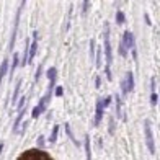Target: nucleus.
<instances>
[{"instance_id": "obj_1", "label": "nucleus", "mask_w": 160, "mask_h": 160, "mask_svg": "<svg viewBox=\"0 0 160 160\" xmlns=\"http://www.w3.org/2000/svg\"><path fill=\"white\" fill-rule=\"evenodd\" d=\"M25 3L26 0H21L17 8V15H15V23H13V30H11V34H10V43H8V51H13L15 47V41H17V33H18V26H20V18H21V13H23V8H25Z\"/></svg>"}, {"instance_id": "obj_2", "label": "nucleus", "mask_w": 160, "mask_h": 160, "mask_svg": "<svg viewBox=\"0 0 160 160\" xmlns=\"http://www.w3.org/2000/svg\"><path fill=\"white\" fill-rule=\"evenodd\" d=\"M103 38H105V46H103V51H105V57H106V66L111 67L113 64V51H111V39H110V25L105 23V30H103Z\"/></svg>"}, {"instance_id": "obj_3", "label": "nucleus", "mask_w": 160, "mask_h": 160, "mask_svg": "<svg viewBox=\"0 0 160 160\" xmlns=\"http://www.w3.org/2000/svg\"><path fill=\"white\" fill-rule=\"evenodd\" d=\"M144 134H146V144H147V149L152 155L155 154V139H154V133H152V126L150 121L146 119L144 121Z\"/></svg>"}, {"instance_id": "obj_4", "label": "nucleus", "mask_w": 160, "mask_h": 160, "mask_svg": "<svg viewBox=\"0 0 160 160\" xmlns=\"http://www.w3.org/2000/svg\"><path fill=\"white\" fill-rule=\"evenodd\" d=\"M20 158L25 160V158H51V155L47 154L44 149H30L26 152H23L21 155H20Z\"/></svg>"}, {"instance_id": "obj_5", "label": "nucleus", "mask_w": 160, "mask_h": 160, "mask_svg": "<svg viewBox=\"0 0 160 160\" xmlns=\"http://www.w3.org/2000/svg\"><path fill=\"white\" fill-rule=\"evenodd\" d=\"M134 90V74L133 72H126L124 78L121 80V93L123 95H127Z\"/></svg>"}, {"instance_id": "obj_6", "label": "nucleus", "mask_w": 160, "mask_h": 160, "mask_svg": "<svg viewBox=\"0 0 160 160\" xmlns=\"http://www.w3.org/2000/svg\"><path fill=\"white\" fill-rule=\"evenodd\" d=\"M103 114H105V106L101 103V98L97 100V105H95V118H93V126H98L103 119Z\"/></svg>"}, {"instance_id": "obj_7", "label": "nucleus", "mask_w": 160, "mask_h": 160, "mask_svg": "<svg viewBox=\"0 0 160 160\" xmlns=\"http://www.w3.org/2000/svg\"><path fill=\"white\" fill-rule=\"evenodd\" d=\"M17 67H20V56L18 53H13V56H11V66L8 67V80H13V74L17 72Z\"/></svg>"}, {"instance_id": "obj_8", "label": "nucleus", "mask_w": 160, "mask_h": 160, "mask_svg": "<svg viewBox=\"0 0 160 160\" xmlns=\"http://www.w3.org/2000/svg\"><path fill=\"white\" fill-rule=\"evenodd\" d=\"M123 38H124V41H126V46H127V49H134L136 47V38H134V34L131 33L129 30H126L124 33H123Z\"/></svg>"}, {"instance_id": "obj_9", "label": "nucleus", "mask_w": 160, "mask_h": 160, "mask_svg": "<svg viewBox=\"0 0 160 160\" xmlns=\"http://www.w3.org/2000/svg\"><path fill=\"white\" fill-rule=\"evenodd\" d=\"M28 111V106L25 105L21 108V110L18 111V116H17V119H15V124H13V133H18V127H20V123L23 121V118H25V113Z\"/></svg>"}, {"instance_id": "obj_10", "label": "nucleus", "mask_w": 160, "mask_h": 160, "mask_svg": "<svg viewBox=\"0 0 160 160\" xmlns=\"http://www.w3.org/2000/svg\"><path fill=\"white\" fill-rule=\"evenodd\" d=\"M113 100L116 101V118L118 119H124V114H123V101L119 95H114Z\"/></svg>"}, {"instance_id": "obj_11", "label": "nucleus", "mask_w": 160, "mask_h": 160, "mask_svg": "<svg viewBox=\"0 0 160 160\" xmlns=\"http://www.w3.org/2000/svg\"><path fill=\"white\" fill-rule=\"evenodd\" d=\"M8 67H10V61H8V59H3L2 66H0V87H2V80H3V77L8 74Z\"/></svg>"}, {"instance_id": "obj_12", "label": "nucleus", "mask_w": 160, "mask_h": 160, "mask_svg": "<svg viewBox=\"0 0 160 160\" xmlns=\"http://www.w3.org/2000/svg\"><path fill=\"white\" fill-rule=\"evenodd\" d=\"M83 149H85V155H87V158H91V139H90V136L87 134L85 136V139H83Z\"/></svg>"}, {"instance_id": "obj_13", "label": "nucleus", "mask_w": 160, "mask_h": 160, "mask_svg": "<svg viewBox=\"0 0 160 160\" xmlns=\"http://www.w3.org/2000/svg\"><path fill=\"white\" fill-rule=\"evenodd\" d=\"M21 83H23V80L18 78L17 80V85H15V90H13V95H11V105H15V103H17V100H18V97H20V91H21Z\"/></svg>"}, {"instance_id": "obj_14", "label": "nucleus", "mask_w": 160, "mask_h": 160, "mask_svg": "<svg viewBox=\"0 0 160 160\" xmlns=\"http://www.w3.org/2000/svg\"><path fill=\"white\" fill-rule=\"evenodd\" d=\"M118 53H119V56H121V57H127V53H129V49H127L126 41H124V38H123V36H121V41H119Z\"/></svg>"}, {"instance_id": "obj_15", "label": "nucleus", "mask_w": 160, "mask_h": 160, "mask_svg": "<svg viewBox=\"0 0 160 160\" xmlns=\"http://www.w3.org/2000/svg\"><path fill=\"white\" fill-rule=\"evenodd\" d=\"M57 136H59V126L56 124L53 127V131H51V136L47 137V141H49L51 144H56V141H57Z\"/></svg>"}, {"instance_id": "obj_16", "label": "nucleus", "mask_w": 160, "mask_h": 160, "mask_svg": "<svg viewBox=\"0 0 160 160\" xmlns=\"http://www.w3.org/2000/svg\"><path fill=\"white\" fill-rule=\"evenodd\" d=\"M64 127H66V133H67V136H69V139H70V141L75 144V146L78 147V146H80V142L77 141V139H75V136H74V133H72V129H70L69 123H67V124H64Z\"/></svg>"}, {"instance_id": "obj_17", "label": "nucleus", "mask_w": 160, "mask_h": 160, "mask_svg": "<svg viewBox=\"0 0 160 160\" xmlns=\"http://www.w3.org/2000/svg\"><path fill=\"white\" fill-rule=\"evenodd\" d=\"M46 75H47V80H56L57 78V69H56V67H49L46 72Z\"/></svg>"}, {"instance_id": "obj_18", "label": "nucleus", "mask_w": 160, "mask_h": 160, "mask_svg": "<svg viewBox=\"0 0 160 160\" xmlns=\"http://www.w3.org/2000/svg\"><path fill=\"white\" fill-rule=\"evenodd\" d=\"M116 23H118V25H124L126 23V15L123 13L121 10L116 11Z\"/></svg>"}, {"instance_id": "obj_19", "label": "nucleus", "mask_w": 160, "mask_h": 160, "mask_svg": "<svg viewBox=\"0 0 160 160\" xmlns=\"http://www.w3.org/2000/svg\"><path fill=\"white\" fill-rule=\"evenodd\" d=\"M25 105H26V97H18L17 103H15V106H17V111H20Z\"/></svg>"}, {"instance_id": "obj_20", "label": "nucleus", "mask_w": 160, "mask_h": 160, "mask_svg": "<svg viewBox=\"0 0 160 160\" xmlns=\"http://www.w3.org/2000/svg\"><path fill=\"white\" fill-rule=\"evenodd\" d=\"M90 8V0H82V15H87Z\"/></svg>"}, {"instance_id": "obj_21", "label": "nucleus", "mask_w": 160, "mask_h": 160, "mask_svg": "<svg viewBox=\"0 0 160 160\" xmlns=\"http://www.w3.org/2000/svg\"><path fill=\"white\" fill-rule=\"evenodd\" d=\"M41 74H43V64H39L38 69H36V74H34V83L39 82V78H41Z\"/></svg>"}, {"instance_id": "obj_22", "label": "nucleus", "mask_w": 160, "mask_h": 160, "mask_svg": "<svg viewBox=\"0 0 160 160\" xmlns=\"http://www.w3.org/2000/svg\"><path fill=\"white\" fill-rule=\"evenodd\" d=\"M93 61H95V66L100 69V67H101V51H100V49L97 51V56L93 57Z\"/></svg>"}, {"instance_id": "obj_23", "label": "nucleus", "mask_w": 160, "mask_h": 160, "mask_svg": "<svg viewBox=\"0 0 160 160\" xmlns=\"http://www.w3.org/2000/svg\"><path fill=\"white\" fill-rule=\"evenodd\" d=\"M36 142H38V147H39V149H44V147H46V137H44V136H39Z\"/></svg>"}, {"instance_id": "obj_24", "label": "nucleus", "mask_w": 160, "mask_h": 160, "mask_svg": "<svg viewBox=\"0 0 160 160\" xmlns=\"http://www.w3.org/2000/svg\"><path fill=\"white\" fill-rule=\"evenodd\" d=\"M111 101H113V97H110V95H108V97H105V98H101V103H103V106H105V108L110 106Z\"/></svg>"}, {"instance_id": "obj_25", "label": "nucleus", "mask_w": 160, "mask_h": 160, "mask_svg": "<svg viewBox=\"0 0 160 160\" xmlns=\"http://www.w3.org/2000/svg\"><path fill=\"white\" fill-rule=\"evenodd\" d=\"M157 101H158V95L155 93V91H152V93H150V105L155 106V105H157Z\"/></svg>"}, {"instance_id": "obj_26", "label": "nucleus", "mask_w": 160, "mask_h": 160, "mask_svg": "<svg viewBox=\"0 0 160 160\" xmlns=\"http://www.w3.org/2000/svg\"><path fill=\"white\" fill-rule=\"evenodd\" d=\"M95 47H97L95 46V39H90V57L91 59L95 57Z\"/></svg>"}, {"instance_id": "obj_27", "label": "nucleus", "mask_w": 160, "mask_h": 160, "mask_svg": "<svg viewBox=\"0 0 160 160\" xmlns=\"http://www.w3.org/2000/svg\"><path fill=\"white\" fill-rule=\"evenodd\" d=\"M108 133H110L111 136L114 134V119L110 118V127H108Z\"/></svg>"}, {"instance_id": "obj_28", "label": "nucleus", "mask_w": 160, "mask_h": 160, "mask_svg": "<svg viewBox=\"0 0 160 160\" xmlns=\"http://www.w3.org/2000/svg\"><path fill=\"white\" fill-rule=\"evenodd\" d=\"M53 93L56 95V97H62V95H64V88H62V87H56V90H53Z\"/></svg>"}, {"instance_id": "obj_29", "label": "nucleus", "mask_w": 160, "mask_h": 160, "mask_svg": "<svg viewBox=\"0 0 160 160\" xmlns=\"http://www.w3.org/2000/svg\"><path fill=\"white\" fill-rule=\"evenodd\" d=\"M155 88H157V78L152 77V80H150V90L155 91Z\"/></svg>"}, {"instance_id": "obj_30", "label": "nucleus", "mask_w": 160, "mask_h": 160, "mask_svg": "<svg viewBox=\"0 0 160 160\" xmlns=\"http://www.w3.org/2000/svg\"><path fill=\"white\" fill-rule=\"evenodd\" d=\"M70 15H72V7H69V13H67V25H66V30L70 28Z\"/></svg>"}, {"instance_id": "obj_31", "label": "nucleus", "mask_w": 160, "mask_h": 160, "mask_svg": "<svg viewBox=\"0 0 160 160\" xmlns=\"http://www.w3.org/2000/svg\"><path fill=\"white\" fill-rule=\"evenodd\" d=\"M95 87H97V88H100V87H101V78H100L98 75L95 77Z\"/></svg>"}, {"instance_id": "obj_32", "label": "nucleus", "mask_w": 160, "mask_h": 160, "mask_svg": "<svg viewBox=\"0 0 160 160\" xmlns=\"http://www.w3.org/2000/svg\"><path fill=\"white\" fill-rule=\"evenodd\" d=\"M144 20H146V25H152V21H150V17H149V15H147V13H144Z\"/></svg>"}, {"instance_id": "obj_33", "label": "nucleus", "mask_w": 160, "mask_h": 160, "mask_svg": "<svg viewBox=\"0 0 160 160\" xmlns=\"http://www.w3.org/2000/svg\"><path fill=\"white\" fill-rule=\"evenodd\" d=\"M2 150H3V141L0 142V155H2Z\"/></svg>"}]
</instances>
